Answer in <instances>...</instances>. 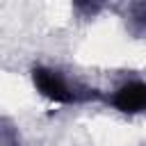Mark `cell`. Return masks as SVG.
<instances>
[{"instance_id": "1", "label": "cell", "mask_w": 146, "mask_h": 146, "mask_svg": "<svg viewBox=\"0 0 146 146\" xmlns=\"http://www.w3.org/2000/svg\"><path fill=\"white\" fill-rule=\"evenodd\" d=\"M30 80L36 94L55 105H80V103H91L103 98V94L96 87H89L80 80H71L59 68H52L46 64L32 66Z\"/></svg>"}, {"instance_id": "2", "label": "cell", "mask_w": 146, "mask_h": 146, "mask_svg": "<svg viewBox=\"0 0 146 146\" xmlns=\"http://www.w3.org/2000/svg\"><path fill=\"white\" fill-rule=\"evenodd\" d=\"M107 103L128 116L146 114V80H125L107 96Z\"/></svg>"}, {"instance_id": "3", "label": "cell", "mask_w": 146, "mask_h": 146, "mask_svg": "<svg viewBox=\"0 0 146 146\" xmlns=\"http://www.w3.org/2000/svg\"><path fill=\"white\" fill-rule=\"evenodd\" d=\"M125 27L135 36H146V2H132V5H128Z\"/></svg>"}, {"instance_id": "4", "label": "cell", "mask_w": 146, "mask_h": 146, "mask_svg": "<svg viewBox=\"0 0 146 146\" xmlns=\"http://www.w3.org/2000/svg\"><path fill=\"white\" fill-rule=\"evenodd\" d=\"M0 144H2V146H23L16 125H14L7 116L0 121Z\"/></svg>"}, {"instance_id": "5", "label": "cell", "mask_w": 146, "mask_h": 146, "mask_svg": "<svg viewBox=\"0 0 146 146\" xmlns=\"http://www.w3.org/2000/svg\"><path fill=\"white\" fill-rule=\"evenodd\" d=\"M73 7H75L78 11H84L87 16H94L96 11H100V7H103V5H98V2H75Z\"/></svg>"}]
</instances>
